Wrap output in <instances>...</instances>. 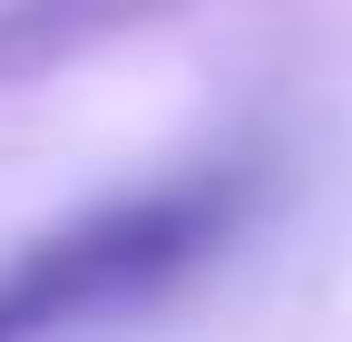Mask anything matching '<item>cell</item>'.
Listing matches in <instances>:
<instances>
[{"label": "cell", "instance_id": "6da1fadb", "mask_svg": "<svg viewBox=\"0 0 352 342\" xmlns=\"http://www.w3.org/2000/svg\"><path fill=\"white\" fill-rule=\"evenodd\" d=\"M254 205H264V157L226 147L39 225L30 244L0 254V342H78L98 323H127L186 293L254 225Z\"/></svg>", "mask_w": 352, "mask_h": 342}]
</instances>
